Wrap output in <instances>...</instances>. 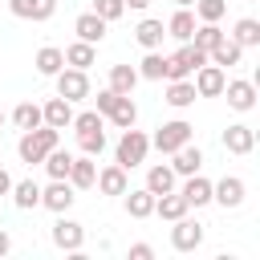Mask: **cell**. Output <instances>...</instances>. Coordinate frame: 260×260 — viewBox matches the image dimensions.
Segmentation results:
<instances>
[{
    "mask_svg": "<svg viewBox=\"0 0 260 260\" xmlns=\"http://www.w3.org/2000/svg\"><path fill=\"white\" fill-rule=\"evenodd\" d=\"M53 146H61V130H53V126H45V122H41L37 130H20L16 154H20V162L41 167V162H45V154H49Z\"/></svg>",
    "mask_w": 260,
    "mask_h": 260,
    "instance_id": "1",
    "label": "cell"
},
{
    "mask_svg": "<svg viewBox=\"0 0 260 260\" xmlns=\"http://www.w3.org/2000/svg\"><path fill=\"white\" fill-rule=\"evenodd\" d=\"M146 154H150V134H142V130H134V126H126V130H122V138H118V146H114V162H118V167H126V171H134V167H142V162H146Z\"/></svg>",
    "mask_w": 260,
    "mask_h": 260,
    "instance_id": "2",
    "label": "cell"
},
{
    "mask_svg": "<svg viewBox=\"0 0 260 260\" xmlns=\"http://www.w3.org/2000/svg\"><path fill=\"white\" fill-rule=\"evenodd\" d=\"M203 61H207L203 49H195L191 41H179V49L167 57V77H162V81H183V77H191Z\"/></svg>",
    "mask_w": 260,
    "mask_h": 260,
    "instance_id": "3",
    "label": "cell"
},
{
    "mask_svg": "<svg viewBox=\"0 0 260 260\" xmlns=\"http://www.w3.org/2000/svg\"><path fill=\"white\" fill-rule=\"evenodd\" d=\"M191 134H195V126L183 122V118H175V122H162V126L150 134V146L162 150V154H171V150H179L183 142H191Z\"/></svg>",
    "mask_w": 260,
    "mask_h": 260,
    "instance_id": "4",
    "label": "cell"
},
{
    "mask_svg": "<svg viewBox=\"0 0 260 260\" xmlns=\"http://www.w3.org/2000/svg\"><path fill=\"white\" fill-rule=\"evenodd\" d=\"M57 93L65 98V102H85L93 89H89V69H73V65H65L57 77Z\"/></svg>",
    "mask_w": 260,
    "mask_h": 260,
    "instance_id": "5",
    "label": "cell"
},
{
    "mask_svg": "<svg viewBox=\"0 0 260 260\" xmlns=\"http://www.w3.org/2000/svg\"><path fill=\"white\" fill-rule=\"evenodd\" d=\"M49 236H53V244H57L61 252H73V256H77V252L85 248V228H81L77 219H69L65 211L57 215V223H53V232H49Z\"/></svg>",
    "mask_w": 260,
    "mask_h": 260,
    "instance_id": "6",
    "label": "cell"
},
{
    "mask_svg": "<svg viewBox=\"0 0 260 260\" xmlns=\"http://www.w3.org/2000/svg\"><path fill=\"white\" fill-rule=\"evenodd\" d=\"M219 98H228V106L236 110V114H248V110H256V81H248V77H232V81H223V93Z\"/></svg>",
    "mask_w": 260,
    "mask_h": 260,
    "instance_id": "7",
    "label": "cell"
},
{
    "mask_svg": "<svg viewBox=\"0 0 260 260\" xmlns=\"http://www.w3.org/2000/svg\"><path fill=\"white\" fill-rule=\"evenodd\" d=\"M244 195H248V183L240 175H223L219 183H211V203H219L223 211H236L244 203Z\"/></svg>",
    "mask_w": 260,
    "mask_h": 260,
    "instance_id": "8",
    "label": "cell"
},
{
    "mask_svg": "<svg viewBox=\"0 0 260 260\" xmlns=\"http://www.w3.org/2000/svg\"><path fill=\"white\" fill-rule=\"evenodd\" d=\"M199 244H203V223L191 219V211L179 215L175 228H171V248H175V252H195Z\"/></svg>",
    "mask_w": 260,
    "mask_h": 260,
    "instance_id": "9",
    "label": "cell"
},
{
    "mask_svg": "<svg viewBox=\"0 0 260 260\" xmlns=\"http://www.w3.org/2000/svg\"><path fill=\"white\" fill-rule=\"evenodd\" d=\"M223 81H228V69H219V65H211V61H203V65L191 73V85H195L199 98H219V93H223Z\"/></svg>",
    "mask_w": 260,
    "mask_h": 260,
    "instance_id": "10",
    "label": "cell"
},
{
    "mask_svg": "<svg viewBox=\"0 0 260 260\" xmlns=\"http://www.w3.org/2000/svg\"><path fill=\"white\" fill-rule=\"evenodd\" d=\"M73 199H77V191H73V183H69V179H49V187H41V207H49L53 215L69 211V207H73Z\"/></svg>",
    "mask_w": 260,
    "mask_h": 260,
    "instance_id": "11",
    "label": "cell"
},
{
    "mask_svg": "<svg viewBox=\"0 0 260 260\" xmlns=\"http://www.w3.org/2000/svg\"><path fill=\"white\" fill-rule=\"evenodd\" d=\"M223 150H228V154H240V158L252 154V150H256V130H252L248 122L228 126V130H223Z\"/></svg>",
    "mask_w": 260,
    "mask_h": 260,
    "instance_id": "12",
    "label": "cell"
},
{
    "mask_svg": "<svg viewBox=\"0 0 260 260\" xmlns=\"http://www.w3.org/2000/svg\"><path fill=\"white\" fill-rule=\"evenodd\" d=\"M171 171H175L179 179H187V175L203 171V150H199L195 142H183L179 150H171Z\"/></svg>",
    "mask_w": 260,
    "mask_h": 260,
    "instance_id": "13",
    "label": "cell"
},
{
    "mask_svg": "<svg viewBox=\"0 0 260 260\" xmlns=\"http://www.w3.org/2000/svg\"><path fill=\"white\" fill-rule=\"evenodd\" d=\"M93 179H98V158H93V154H73V162H69V183H73V191H89Z\"/></svg>",
    "mask_w": 260,
    "mask_h": 260,
    "instance_id": "14",
    "label": "cell"
},
{
    "mask_svg": "<svg viewBox=\"0 0 260 260\" xmlns=\"http://www.w3.org/2000/svg\"><path fill=\"white\" fill-rule=\"evenodd\" d=\"M130 171L126 167H118V162H110V167H102L98 171V179H93V187L102 191V195H126V187H130V179H126Z\"/></svg>",
    "mask_w": 260,
    "mask_h": 260,
    "instance_id": "15",
    "label": "cell"
},
{
    "mask_svg": "<svg viewBox=\"0 0 260 260\" xmlns=\"http://www.w3.org/2000/svg\"><path fill=\"white\" fill-rule=\"evenodd\" d=\"M179 195L187 199V207H207V203H211V179L195 171V175H187V179H183Z\"/></svg>",
    "mask_w": 260,
    "mask_h": 260,
    "instance_id": "16",
    "label": "cell"
},
{
    "mask_svg": "<svg viewBox=\"0 0 260 260\" xmlns=\"http://www.w3.org/2000/svg\"><path fill=\"white\" fill-rule=\"evenodd\" d=\"M41 122H45V126H53V130H65V126L73 122V102H65L61 93H57V98H49V102L41 106Z\"/></svg>",
    "mask_w": 260,
    "mask_h": 260,
    "instance_id": "17",
    "label": "cell"
},
{
    "mask_svg": "<svg viewBox=\"0 0 260 260\" xmlns=\"http://www.w3.org/2000/svg\"><path fill=\"white\" fill-rule=\"evenodd\" d=\"M8 12L20 20H49L57 12V0H8Z\"/></svg>",
    "mask_w": 260,
    "mask_h": 260,
    "instance_id": "18",
    "label": "cell"
},
{
    "mask_svg": "<svg viewBox=\"0 0 260 260\" xmlns=\"http://www.w3.org/2000/svg\"><path fill=\"white\" fill-rule=\"evenodd\" d=\"M106 20L98 16V12H81L77 20H73V32H77V41H89V45H102L106 41Z\"/></svg>",
    "mask_w": 260,
    "mask_h": 260,
    "instance_id": "19",
    "label": "cell"
},
{
    "mask_svg": "<svg viewBox=\"0 0 260 260\" xmlns=\"http://www.w3.org/2000/svg\"><path fill=\"white\" fill-rule=\"evenodd\" d=\"M175 183H179V175L171 171V162H154V167H146V191L150 195H167V191H175Z\"/></svg>",
    "mask_w": 260,
    "mask_h": 260,
    "instance_id": "20",
    "label": "cell"
},
{
    "mask_svg": "<svg viewBox=\"0 0 260 260\" xmlns=\"http://www.w3.org/2000/svg\"><path fill=\"white\" fill-rule=\"evenodd\" d=\"M162 37H167V24H162V20H154V16H142V20L134 24V41H138L142 49H158V45H162Z\"/></svg>",
    "mask_w": 260,
    "mask_h": 260,
    "instance_id": "21",
    "label": "cell"
},
{
    "mask_svg": "<svg viewBox=\"0 0 260 260\" xmlns=\"http://www.w3.org/2000/svg\"><path fill=\"white\" fill-rule=\"evenodd\" d=\"M32 65H37V73H41V77H57V73L65 69V53H61L57 45H41V49H37V57H32Z\"/></svg>",
    "mask_w": 260,
    "mask_h": 260,
    "instance_id": "22",
    "label": "cell"
},
{
    "mask_svg": "<svg viewBox=\"0 0 260 260\" xmlns=\"http://www.w3.org/2000/svg\"><path fill=\"white\" fill-rule=\"evenodd\" d=\"M106 122H110V126H118V130L134 126V122H138V106H134V98H130V93H118V102L110 106Z\"/></svg>",
    "mask_w": 260,
    "mask_h": 260,
    "instance_id": "23",
    "label": "cell"
},
{
    "mask_svg": "<svg viewBox=\"0 0 260 260\" xmlns=\"http://www.w3.org/2000/svg\"><path fill=\"white\" fill-rule=\"evenodd\" d=\"M8 195H12V203H16L20 211L41 207V183H37V179H20V183L12 179V191H8Z\"/></svg>",
    "mask_w": 260,
    "mask_h": 260,
    "instance_id": "24",
    "label": "cell"
},
{
    "mask_svg": "<svg viewBox=\"0 0 260 260\" xmlns=\"http://www.w3.org/2000/svg\"><path fill=\"white\" fill-rule=\"evenodd\" d=\"M126 215L130 219H150L154 215V195L146 191V187H126Z\"/></svg>",
    "mask_w": 260,
    "mask_h": 260,
    "instance_id": "25",
    "label": "cell"
},
{
    "mask_svg": "<svg viewBox=\"0 0 260 260\" xmlns=\"http://www.w3.org/2000/svg\"><path fill=\"white\" fill-rule=\"evenodd\" d=\"M191 207H187V199L179 195V191H167V195H154V215L158 219H167V223H175L179 215H187Z\"/></svg>",
    "mask_w": 260,
    "mask_h": 260,
    "instance_id": "26",
    "label": "cell"
},
{
    "mask_svg": "<svg viewBox=\"0 0 260 260\" xmlns=\"http://www.w3.org/2000/svg\"><path fill=\"white\" fill-rule=\"evenodd\" d=\"M240 49H256L260 45V20H252V16H240L236 24H232V32H228Z\"/></svg>",
    "mask_w": 260,
    "mask_h": 260,
    "instance_id": "27",
    "label": "cell"
},
{
    "mask_svg": "<svg viewBox=\"0 0 260 260\" xmlns=\"http://www.w3.org/2000/svg\"><path fill=\"white\" fill-rule=\"evenodd\" d=\"M61 53H65V65H73V69H89L98 61V45H89V41H73Z\"/></svg>",
    "mask_w": 260,
    "mask_h": 260,
    "instance_id": "28",
    "label": "cell"
},
{
    "mask_svg": "<svg viewBox=\"0 0 260 260\" xmlns=\"http://www.w3.org/2000/svg\"><path fill=\"white\" fill-rule=\"evenodd\" d=\"M207 61H211V65H219V69H232V65H240V61H244V49H240L232 37H223V41L207 53Z\"/></svg>",
    "mask_w": 260,
    "mask_h": 260,
    "instance_id": "29",
    "label": "cell"
},
{
    "mask_svg": "<svg viewBox=\"0 0 260 260\" xmlns=\"http://www.w3.org/2000/svg\"><path fill=\"white\" fill-rule=\"evenodd\" d=\"M195 85H191V77H183V81H167V106H175V110H187V106H195Z\"/></svg>",
    "mask_w": 260,
    "mask_h": 260,
    "instance_id": "30",
    "label": "cell"
},
{
    "mask_svg": "<svg viewBox=\"0 0 260 260\" xmlns=\"http://www.w3.org/2000/svg\"><path fill=\"white\" fill-rule=\"evenodd\" d=\"M138 77H142V81H162V77H167V53L146 49V57L138 61Z\"/></svg>",
    "mask_w": 260,
    "mask_h": 260,
    "instance_id": "31",
    "label": "cell"
},
{
    "mask_svg": "<svg viewBox=\"0 0 260 260\" xmlns=\"http://www.w3.org/2000/svg\"><path fill=\"white\" fill-rule=\"evenodd\" d=\"M195 12L191 8H179L171 20H167V37H175V41H191V32H195Z\"/></svg>",
    "mask_w": 260,
    "mask_h": 260,
    "instance_id": "32",
    "label": "cell"
},
{
    "mask_svg": "<svg viewBox=\"0 0 260 260\" xmlns=\"http://www.w3.org/2000/svg\"><path fill=\"white\" fill-rule=\"evenodd\" d=\"M138 81H142V77H138L134 65H110V89H114V93H134Z\"/></svg>",
    "mask_w": 260,
    "mask_h": 260,
    "instance_id": "33",
    "label": "cell"
},
{
    "mask_svg": "<svg viewBox=\"0 0 260 260\" xmlns=\"http://www.w3.org/2000/svg\"><path fill=\"white\" fill-rule=\"evenodd\" d=\"M69 162H73V154H69V150H61V146H53V150L45 154V162H41V167H45V175H49V179H69Z\"/></svg>",
    "mask_w": 260,
    "mask_h": 260,
    "instance_id": "34",
    "label": "cell"
},
{
    "mask_svg": "<svg viewBox=\"0 0 260 260\" xmlns=\"http://www.w3.org/2000/svg\"><path fill=\"white\" fill-rule=\"evenodd\" d=\"M191 12H195V20H199V24H219V20H223V12H228V0H195V4H191Z\"/></svg>",
    "mask_w": 260,
    "mask_h": 260,
    "instance_id": "35",
    "label": "cell"
},
{
    "mask_svg": "<svg viewBox=\"0 0 260 260\" xmlns=\"http://www.w3.org/2000/svg\"><path fill=\"white\" fill-rule=\"evenodd\" d=\"M223 37H228V32H223L219 24H195V32H191V45H195V49H203V53H211V49H215Z\"/></svg>",
    "mask_w": 260,
    "mask_h": 260,
    "instance_id": "36",
    "label": "cell"
},
{
    "mask_svg": "<svg viewBox=\"0 0 260 260\" xmlns=\"http://www.w3.org/2000/svg\"><path fill=\"white\" fill-rule=\"evenodd\" d=\"M12 126H16V130H37V126H41V106H37V102H20V106L12 110Z\"/></svg>",
    "mask_w": 260,
    "mask_h": 260,
    "instance_id": "37",
    "label": "cell"
},
{
    "mask_svg": "<svg viewBox=\"0 0 260 260\" xmlns=\"http://www.w3.org/2000/svg\"><path fill=\"white\" fill-rule=\"evenodd\" d=\"M69 126H73L77 134H85V130H106V118H102L98 110H81V114L73 110V122H69Z\"/></svg>",
    "mask_w": 260,
    "mask_h": 260,
    "instance_id": "38",
    "label": "cell"
},
{
    "mask_svg": "<svg viewBox=\"0 0 260 260\" xmlns=\"http://www.w3.org/2000/svg\"><path fill=\"white\" fill-rule=\"evenodd\" d=\"M77 150L98 158V154L106 150V130H85V134H77Z\"/></svg>",
    "mask_w": 260,
    "mask_h": 260,
    "instance_id": "39",
    "label": "cell"
},
{
    "mask_svg": "<svg viewBox=\"0 0 260 260\" xmlns=\"http://www.w3.org/2000/svg\"><path fill=\"white\" fill-rule=\"evenodd\" d=\"M89 12H98L106 24H114V20H122L126 4H122V0H93V8H89Z\"/></svg>",
    "mask_w": 260,
    "mask_h": 260,
    "instance_id": "40",
    "label": "cell"
},
{
    "mask_svg": "<svg viewBox=\"0 0 260 260\" xmlns=\"http://www.w3.org/2000/svg\"><path fill=\"white\" fill-rule=\"evenodd\" d=\"M89 98H93V93H89ZM114 102H118V93H114V89H110V85H106V89H98V98H93V110H98V114H102V118H106V114H110V106H114Z\"/></svg>",
    "mask_w": 260,
    "mask_h": 260,
    "instance_id": "41",
    "label": "cell"
},
{
    "mask_svg": "<svg viewBox=\"0 0 260 260\" xmlns=\"http://www.w3.org/2000/svg\"><path fill=\"white\" fill-rule=\"evenodd\" d=\"M150 256H154L150 244H130V260H150Z\"/></svg>",
    "mask_w": 260,
    "mask_h": 260,
    "instance_id": "42",
    "label": "cell"
},
{
    "mask_svg": "<svg viewBox=\"0 0 260 260\" xmlns=\"http://www.w3.org/2000/svg\"><path fill=\"white\" fill-rule=\"evenodd\" d=\"M8 191H12V175L0 167V195H8Z\"/></svg>",
    "mask_w": 260,
    "mask_h": 260,
    "instance_id": "43",
    "label": "cell"
},
{
    "mask_svg": "<svg viewBox=\"0 0 260 260\" xmlns=\"http://www.w3.org/2000/svg\"><path fill=\"white\" fill-rule=\"evenodd\" d=\"M8 252H12V236L0 228V256H8Z\"/></svg>",
    "mask_w": 260,
    "mask_h": 260,
    "instance_id": "44",
    "label": "cell"
},
{
    "mask_svg": "<svg viewBox=\"0 0 260 260\" xmlns=\"http://www.w3.org/2000/svg\"><path fill=\"white\" fill-rule=\"evenodd\" d=\"M126 8H134V12H142V8H150V0H122Z\"/></svg>",
    "mask_w": 260,
    "mask_h": 260,
    "instance_id": "45",
    "label": "cell"
},
{
    "mask_svg": "<svg viewBox=\"0 0 260 260\" xmlns=\"http://www.w3.org/2000/svg\"><path fill=\"white\" fill-rule=\"evenodd\" d=\"M175 4H179V8H191V4H195V0H175Z\"/></svg>",
    "mask_w": 260,
    "mask_h": 260,
    "instance_id": "46",
    "label": "cell"
},
{
    "mask_svg": "<svg viewBox=\"0 0 260 260\" xmlns=\"http://www.w3.org/2000/svg\"><path fill=\"white\" fill-rule=\"evenodd\" d=\"M4 118H8V114H4V110H0V126H4Z\"/></svg>",
    "mask_w": 260,
    "mask_h": 260,
    "instance_id": "47",
    "label": "cell"
}]
</instances>
